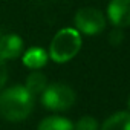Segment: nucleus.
Instances as JSON below:
<instances>
[{
	"label": "nucleus",
	"mask_w": 130,
	"mask_h": 130,
	"mask_svg": "<svg viewBox=\"0 0 130 130\" xmlns=\"http://www.w3.org/2000/svg\"><path fill=\"white\" fill-rule=\"evenodd\" d=\"M100 130H130V112H116L109 116Z\"/></svg>",
	"instance_id": "6e6552de"
},
{
	"label": "nucleus",
	"mask_w": 130,
	"mask_h": 130,
	"mask_svg": "<svg viewBox=\"0 0 130 130\" xmlns=\"http://www.w3.org/2000/svg\"><path fill=\"white\" fill-rule=\"evenodd\" d=\"M8 80V68H6V61L0 57V89H3L5 83Z\"/></svg>",
	"instance_id": "f8f14e48"
},
{
	"label": "nucleus",
	"mask_w": 130,
	"mask_h": 130,
	"mask_svg": "<svg viewBox=\"0 0 130 130\" xmlns=\"http://www.w3.org/2000/svg\"><path fill=\"white\" fill-rule=\"evenodd\" d=\"M47 58H49V54L43 47L34 46V47L28 49L23 54V64L26 68H29V69H35L37 71V69L46 66Z\"/></svg>",
	"instance_id": "0eeeda50"
},
{
	"label": "nucleus",
	"mask_w": 130,
	"mask_h": 130,
	"mask_svg": "<svg viewBox=\"0 0 130 130\" xmlns=\"http://www.w3.org/2000/svg\"><path fill=\"white\" fill-rule=\"evenodd\" d=\"M75 90L66 83L47 84L41 92V104L52 112H66L75 103Z\"/></svg>",
	"instance_id": "7ed1b4c3"
},
{
	"label": "nucleus",
	"mask_w": 130,
	"mask_h": 130,
	"mask_svg": "<svg viewBox=\"0 0 130 130\" xmlns=\"http://www.w3.org/2000/svg\"><path fill=\"white\" fill-rule=\"evenodd\" d=\"M107 17L116 28L130 26V0H110L107 5Z\"/></svg>",
	"instance_id": "39448f33"
},
{
	"label": "nucleus",
	"mask_w": 130,
	"mask_h": 130,
	"mask_svg": "<svg viewBox=\"0 0 130 130\" xmlns=\"http://www.w3.org/2000/svg\"><path fill=\"white\" fill-rule=\"evenodd\" d=\"M127 106H128V109H130V96H128V101H127Z\"/></svg>",
	"instance_id": "ddd939ff"
},
{
	"label": "nucleus",
	"mask_w": 130,
	"mask_h": 130,
	"mask_svg": "<svg viewBox=\"0 0 130 130\" xmlns=\"http://www.w3.org/2000/svg\"><path fill=\"white\" fill-rule=\"evenodd\" d=\"M74 127L75 130H98V121L93 116L86 115V116H81Z\"/></svg>",
	"instance_id": "9b49d317"
},
{
	"label": "nucleus",
	"mask_w": 130,
	"mask_h": 130,
	"mask_svg": "<svg viewBox=\"0 0 130 130\" xmlns=\"http://www.w3.org/2000/svg\"><path fill=\"white\" fill-rule=\"evenodd\" d=\"M37 130H75V127L71 119L54 115V116H47L41 119Z\"/></svg>",
	"instance_id": "1a4fd4ad"
},
{
	"label": "nucleus",
	"mask_w": 130,
	"mask_h": 130,
	"mask_svg": "<svg viewBox=\"0 0 130 130\" xmlns=\"http://www.w3.org/2000/svg\"><path fill=\"white\" fill-rule=\"evenodd\" d=\"M74 23H75V29L80 34L96 35L104 31L106 17L103 15V12L100 9L86 6V8H81L77 11L75 17H74Z\"/></svg>",
	"instance_id": "20e7f679"
},
{
	"label": "nucleus",
	"mask_w": 130,
	"mask_h": 130,
	"mask_svg": "<svg viewBox=\"0 0 130 130\" xmlns=\"http://www.w3.org/2000/svg\"><path fill=\"white\" fill-rule=\"evenodd\" d=\"M46 86H47V78H46L44 74H41V72H38V71L29 74L28 78H26V83H25V87H26L34 96H35V95H41V92L46 89Z\"/></svg>",
	"instance_id": "9d476101"
},
{
	"label": "nucleus",
	"mask_w": 130,
	"mask_h": 130,
	"mask_svg": "<svg viewBox=\"0 0 130 130\" xmlns=\"http://www.w3.org/2000/svg\"><path fill=\"white\" fill-rule=\"evenodd\" d=\"M81 44V34L77 29L64 28L54 35L49 46V57L58 64L68 63L80 52Z\"/></svg>",
	"instance_id": "f03ea898"
},
{
	"label": "nucleus",
	"mask_w": 130,
	"mask_h": 130,
	"mask_svg": "<svg viewBox=\"0 0 130 130\" xmlns=\"http://www.w3.org/2000/svg\"><path fill=\"white\" fill-rule=\"evenodd\" d=\"M34 109V95L22 84H14L0 92V115L6 121L26 119Z\"/></svg>",
	"instance_id": "f257e3e1"
},
{
	"label": "nucleus",
	"mask_w": 130,
	"mask_h": 130,
	"mask_svg": "<svg viewBox=\"0 0 130 130\" xmlns=\"http://www.w3.org/2000/svg\"><path fill=\"white\" fill-rule=\"evenodd\" d=\"M25 43L17 34H6L0 38V57L3 60H17L23 55Z\"/></svg>",
	"instance_id": "423d86ee"
}]
</instances>
